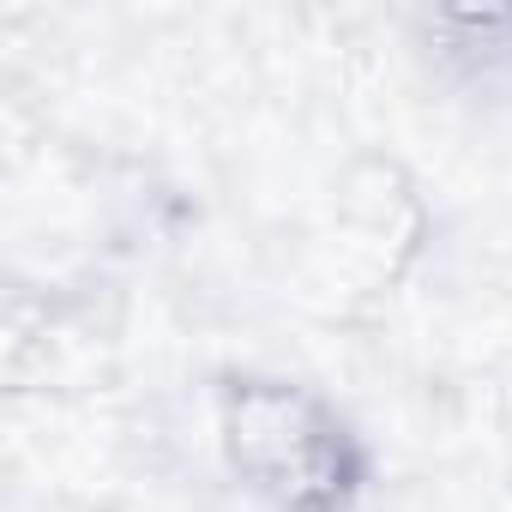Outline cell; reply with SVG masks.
<instances>
[{
    "label": "cell",
    "mask_w": 512,
    "mask_h": 512,
    "mask_svg": "<svg viewBox=\"0 0 512 512\" xmlns=\"http://www.w3.org/2000/svg\"><path fill=\"white\" fill-rule=\"evenodd\" d=\"M500 446H506V488H512V380H506V404H500Z\"/></svg>",
    "instance_id": "277c9868"
},
{
    "label": "cell",
    "mask_w": 512,
    "mask_h": 512,
    "mask_svg": "<svg viewBox=\"0 0 512 512\" xmlns=\"http://www.w3.org/2000/svg\"><path fill=\"white\" fill-rule=\"evenodd\" d=\"M428 247H434V205L416 169L398 151L344 157L308 235V272L320 296H332L344 314H368L416 278Z\"/></svg>",
    "instance_id": "7a4b0ae2"
},
{
    "label": "cell",
    "mask_w": 512,
    "mask_h": 512,
    "mask_svg": "<svg viewBox=\"0 0 512 512\" xmlns=\"http://www.w3.org/2000/svg\"><path fill=\"white\" fill-rule=\"evenodd\" d=\"M410 31L452 79L512 91V7H428Z\"/></svg>",
    "instance_id": "3957f363"
},
{
    "label": "cell",
    "mask_w": 512,
    "mask_h": 512,
    "mask_svg": "<svg viewBox=\"0 0 512 512\" xmlns=\"http://www.w3.org/2000/svg\"><path fill=\"white\" fill-rule=\"evenodd\" d=\"M211 428L229 482L266 512H362L374 494V446L362 422L314 380L278 368H223Z\"/></svg>",
    "instance_id": "6da1fadb"
}]
</instances>
